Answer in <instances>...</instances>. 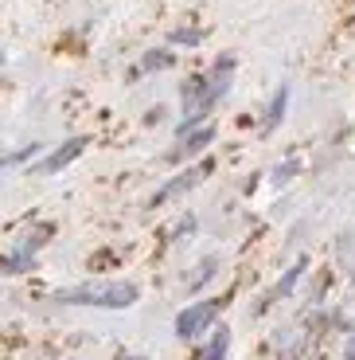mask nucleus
Instances as JSON below:
<instances>
[{
    "label": "nucleus",
    "instance_id": "0eeeda50",
    "mask_svg": "<svg viewBox=\"0 0 355 360\" xmlns=\"http://www.w3.org/2000/svg\"><path fill=\"white\" fill-rule=\"evenodd\" d=\"M227 349H231V329H219V333L211 337V345L199 349L196 360H227Z\"/></svg>",
    "mask_w": 355,
    "mask_h": 360
},
{
    "label": "nucleus",
    "instance_id": "39448f33",
    "mask_svg": "<svg viewBox=\"0 0 355 360\" xmlns=\"http://www.w3.org/2000/svg\"><path fill=\"white\" fill-rule=\"evenodd\" d=\"M207 172H211V161H199V165H192V169H184L176 180H168V184H164L156 196H152V207H160V204H168V200H176L180 192H192L199 180L207 176Z\"/></svg>",
    "mask_w": 355,
    "mask_h": 360
},
{
    "label": "nucleus",
    "instance_id": "f03ea898",
    "mask_svg": "<svg viewBox=\"0 0 355 360\" xmlns=\"http://www.w3.org/2000/svg\"><path fill=\"white\" fill-rule=\"evenodd\" d=\"M231 75H234V59H222V63H215L211 71L203 75V79H196L192 86L184 90V126H180V134H187V129L196 126L199 117H207L215 110V102L231 90Z\"/></svg>",
    "mask_w": 355,
    "mask_h": 360
},
{
    "label": "nucleus",
    "instance_id": "f257e3e1",
    "mask_svg": "<svg viewBox=\"0 0 355 360\" xmlns=\"http://www.w3.org/2000/svg\"><path fill=\"white\" fill-rule=\"evenodd\" d=\"M55 302L62 306H94V309H129L141 302L137 282H79V286L55 290Z\"/></svg>",
    "mask_w": 355,
    "mask_h": 360
},
{
    "label": "nucleus",
    "instance_id": "9b49d317",
    "mask_svg": "<svg viewBox=\"0 0 355 360\" xmlns=\"http://www.w3.org/2000/svg\"><path fill=\"white\" fill-rule=\"evenodd\" d=\"M344 360H355V333L347 337V345H344Z\"/></svg>",
    "mask_w": 355,
    "mask_h": 360
},
{
    "label": "nucleus",
    "instance_id": "9d476101",
    "mask_svg": "<svg viewBox=\"0 0 355 360\" xmlns=\"http://www.w3.org/2000/svg\"><path fill=\"white\" fill-rule=\"evenodd\" d=\"M211 270H215V259H207L203 266H199V274H196V278H192V290H196V286H203V282L211 278Z\"/></svg>",
    "mask_w": 355,
    "mask_h": 360
},
{
    "label": "nucleus",
    "instance_id": "6e6552de",
    "mask_svg": "<svg viewBox=\"0 0 355 360\" xmlns=\"http://www.w3.org/2000/svg\"><path fill=\"white\" fill-rule=\"evenodd\" d=\"M207 141H211V129L203 126V129H196V134H187L184 141H180V149H176L172 157H176V161H180V157H192V153H199V149H203Z\"/></svg>",
    "mask_w": 355,
    "mask_h": 360
},
{
    "label": "nucleus",
    "instance_id": "423d86ee",
    "mask_svg": "<svg viewBox=\"0 0 355 360\" xmlns=\"http://www.w3.org/2000/svg\"><path fill=\"white\" fill-rule=\"evenodd\" d=\"M82 149H86V137H71V141H62L59 149H51V153L43 157V165H39V172H43V176H51V172L67 169V165H71L74 157H82Z\"/></svg>",
    "mask_w": 355,
    "mask_h": 360
},
{
    "label": "nucleus",
    "instance_id": "20e7f679",
    "mask_svg": "<svg viewBox=\"0 0 355 360\" xmlns=\"http://www.w3.org/2000/svg\"><path fill=\"white\" fill-rule=\"evenodd\" d=\"M47 239H51V224H39L36 231L20 235L16 243L8 247V255H4V274H20V270L36 266V255L47 247Z\"/></svg>",
    "mask_w": 355,
    "mask_h": 360
},
{
    "label": "nucleus",
    "instance_id": "1a4fd4ad",
    "mask_svg": "<svg viewBox=\"0 0 355 360\" xmlns=\"http://www.w3.org/2000/svg\"><path fill=\"white\" fill-rule=\"evenodd\" d=\"M301 274H304V259H301V262H293V266L285 270V278L274 286V297H285V294H289V290L297 286V278H301Z\"/></svg>",
    "mask_w": 355,
    "mask_h": 360
},
{
    "label": "nucleus",
    "instance_id": "7ed1b4c3",
    "mask_svg": "<svg viewBox=\"0 0 355 360\" xmlns=\"http://www.w3.org/2000/svg\"><path fill=\"white\" fill-rule=\"evenodd\" d=\"M219 309H222V302H215V297H203V302L184 306L176 314V337L180 341H196V337H203L207 329L219 321Z\"/></svg>",
    "mask_w": 355,
    "mask_h": 360
}]
</instances>
